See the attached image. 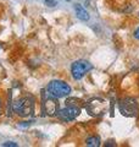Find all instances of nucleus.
Masks as SVG:
<instances>
[{
    "mask_svg": "<svg viewBox=\"0 0 139 147\" xmlns=\"http://www.w3.org/2000/svg\"><path fill=\"white\" fill-rule=\"evenodd\" d=\"M35 99L31 94H23L17 97L12 102V112L16 113L18 117L27 118L34 113Z\"/></svg>",
    "mask_w": 139,
    "mask_h": 147,
    "instance_id": "nucleus-1",
    "label": "nucleus"
},
{
    "mask_svg": "<svg viewBox=\"0 0 139 147\" xmlns=\"http://www.w3.org/2000/svg\"><path fill=\"white\" fill-rule=\"evenodd\" d=\"M46 91L49 94H51L55 98H65L68 97L72 92V88L67 82L61 80H53L50 81L48 86H46Z\"/></svg>",
    "mask_w": 139,
    "mask_h": 147,
    "instance_id": "nucleus-2",
    "label": "nucleus"
},
{
    "mask_svg": "<svg viewBox=\"0 0 139 147\" xmlns=\"http://www.w3.org/2000/svg\"><path fill=\"white\" fill-rule=\"evenodd\" d=\"M87 113L89 114L90 117H101L108 112L109 108V103L106 102L104 98H92L84 104Z\"/></svg>",
    "mask_w": 139,
    "mask_h": 147,
    "instance_id": "nucleus-3",
    "label": "nucleus"
},
{
    "mask_svg": "<svg viewBox=\"0 0 139 147\" xmlns=\"http://www.w3.org/2000/svg\"><path fill=\"white\" fill-rule=\"evenodd\" d=\"M120 107V112L122 115L132 118V117H137L139 113V104L137 102L136 98L133 97H124L120 100L118 103Z\"/></svg>",
    "mask_w": 139,
    "mask_h": 147,
    "instance_id": "nucleus-4",
    "label": "nucleus"
},
{
    "mask_svg": "<svg viewBox=\"0 0 139 147\" xmlns=\"http://www.w3.org/2000/svg\"><path fill=\"white\" fill-rule=\"evenodd\" d=\"M93 69V64H90L89 61L83 60V59H80V60H76L72 63L71 65V75L75 80H81L83 79V76L88 74Z\"/></svg>",
    "mask_w": 139,
    "mask_h": 147,
    "instance_id": "nucleus-5",
    "label": "nucleus"
},
{
    "mask_svg": "<svg viewBox=\"0 0 139 147\" xmlns=\"http://www.w3.org/2000/svg\"><path fill=\"white\" fill-rule=\"evenodd\" d=\"M49 94V93H48ZM60 109V103L59 98L53 97L51 94L45 96V98H43V104H41V110H43V117H56L57 110Z\"/></svg>",
    "mask_w": 139,
    "mask_h": 147,
    "instance_id": "nucleus-6",
    "label": "nucleus"
},
{
    "mask_svg": "<svg viewBox=\"0 0 139 147\" xmlns=\"http://www.w3.org/2000/svg\"><path fill=\"white\" fill-rule=\"evenodd\" d=\"M81 109L80 107H76V105H68L66 104V107L62 109H59L56 113V117L63 123H70L73 121L75 119L81 114Z\"/></svg>",
    "mask_w": 139,
    "mask_h": 147,
    "instance_id": "nucleus-7",
    "label": "nucleus"
},
{
    "mask_svg": "<svg viewBox=\"0 0 139 147\" xmlns=\"http://www.w3.org/2000/svg\"><path fill=\"white\" fill-rule=\"evenodd\" d=\"M73 9H75V12H76V16L80 18L81 21H89L90 18V15L89 12H88L84 7H83V5H81V4H73Z\"/></svg>",
    "mask_w": 139,
    "mask_h": 147,
    "instance_id": "nucleus-8",
    "label": "nucleus"
},
{
    "mask_svg": "<svg viewBox=\"0 0 139 147\" xmlns=\"http://www.w3.org/2000/svg\"><path fill=\"white\" fill-rule=\"evenodd\" d=\"M86 145H87L88 147H99V146L101 145V140H100L99 136L92 135V136H89V137H87Z\"/></svg>",
    "mask_w": 139,
    "mask_h": 147,
    "instance_id": "nucleus-9",
    "label": "nucleus"
},
{
    "mask_svg": "<svg viewBox=\"0 0 139 147\" xmlns=\"http://www.w3.org/2000/svg\"><path fill=\"white\" fill-rule=\"evenodd\" d=\"M44 5L49 6V7H55L57 5V0H43Z\"/></svg>",
    "mask_w": 139,
    "mask_h": 147,
    "instance_id": "nucleus-10",
    "label": "nucleus"
},
{
    "mask_svg": "<svg viewBox=\"0 0 139 147\" xmlns=\"http://www.w3.org/2000/svg\"><path fill=\"white\" fill-rule=\"evenodd\" d=\"M1 146L3 147H16L17 144L13 141H6V142H4V144H1Z\"/></svg>",
    "mask_w": 139,
    "mask_h": 147,
    "instance_id": "nucleus-11",
    "label": "nucleus"
},
{
    "mask_svg": "<svg viewBox=\"0 0 139 147\" xmlns=\"http://www.w3.org/2000/svg\"><path fill=\"white\" fill-rule=\"evenodd\" d=\"M133 37H134L136 39H138V40H139V27H137L136 31L133 32Z\"/></svg>",
    "mask_w": 139,
    "mask_h": 147,
    "instance_id": "nucleus-12",
    "label": "nucleus"
},
{
    "mask_svg": "<svg viewBox=\"0 0 139 147\" xmlns=\"http://www.w3.org/2000/svg\"><path fill=\"white\" fill-rule=\"evenodd\" d=\"M104 146H106V147H110V146H116V144L114 141H111V140H109L106 144H104Z\"/></svg>",
    "mask_w": 139,
    "mask_h": 147,
    "instance_id": "nucleus-13",
    "label": "nucleus"
},
{
    "mask_svg": "<svg viewBox=\"0 0 139 147\" xmlns=\"http://www.w3.org/2000/svg\"><path fill=\"white\" fill-rule=\"evenodd\" d=\"M3 110H4V104H3V99L0 98V115L3 114Z\"/></svg>",
    "mask_w": 139,
    "mask_h": 147,
    "instance_id": "nucleus-14",
    "label": "nucleus"
},
{
    "mask_svg": "<svg viewBox=\"0 0 139 147\" xmlns=\"http://www.w3.org/2000/svg\"><path fill=\"white\" fill-rule=\"evenodd\" d=\"M138 15H139V12H138Z\"/></svg>",
    "mask_w": 139,
    "mask_h": 147,
    "instance_id": "nucleus-15",
    "label": "nucleus"
}]
</instances>
